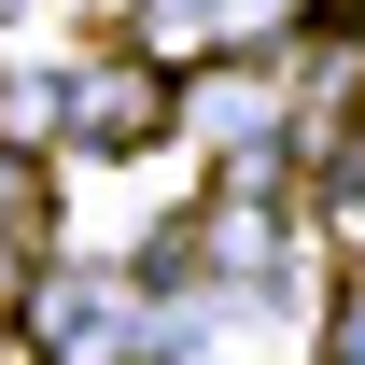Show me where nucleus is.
I'll use <instances>...</instances> for the list:
<instances>
[{"label": "nucleus", "mask_w": 365, "mask_h": 365, "mask_svg": "<svg viewBox=\"0 0 365 365\" xmlns=\"http://www.w3.org/2000/svg\"><path fill=\"white\" fill-rule=\"evenodd\" d=\"M169 113H182V85L155 71V56H98V71H71V155H140Z\"/></svg>", "instance_id": "1"}, {"label": "nucleus", "mask_w": 365, "mask_h": 365, "mask_svg": "<svg viewBox=\"0 0 365 365\" xmlns=\"http://www.w3.org/2000/svg\"><path fill=\"white\" fill-rule=\"evenodd\" d=\"M323 365H365V253H351V281H337V323H323Z\"/></svg>", "instance_id": "2"}, {"label": "nucleus", "mask_w": 365, "mask_h": 365, "mask_svg": "<svg viewBox=\"0 0 365 365\" xmlns=\"http://www.w3.org/2000/svg\"><path fill=\"white\" fill-rule=\"evenodd\" d=\"M337 225L365 239V140H351V155H337Z\"/></svg>", "instance_id": "3"}]
</instances>
